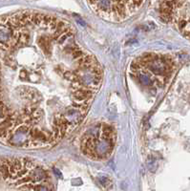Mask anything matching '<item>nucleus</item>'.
Wrapping results in <instances>:
<instances>
[{
  "label": "nucleus",
  "instance_id": "f257e3e1",
  "mask_svg": "<svg viewBox=\"0 0 190 191\" xmlns=\"http://www.w3.org/2000/svg\"><path fill=\"white\" fill-rule=\"evenodd\" d=\"M102 83L70 22L35 12L0 17V142L55 146L84 121Z\"/></svg>",
  "mask_w": 190,
  "mask_h": 191
},
{
  "label": "nucleus",
  "instance_id": "f03ea898",
  "mask_svg": "<svg viewBox=\"0 0 190 191\" xmlns=\"http://www.w3.org/2000/svg\"><path fill=\"white\" fill-rule=\"evenodd\" d=\"M0 189L51 190L50 173L35 161L18 158H0Z\"/></svg>",
  "mask_w": 190,
  "mask_h": 191
},
{
  "label": "nucleus",
  "instance_id": "7ed1b4c3",
  "mask_svg": "<svg viewBox=\"0 0 190 191\" xmlns=\"http://www.w3.org/2000/svg\"><path fill=\"white\" fill-rule=\"evenodd\" d=\"M116 142L113 126L104 122L91 127L83 135L80 142L82 153L94 161H102L111 155Z\"/></svg>",
  "mask_w": 190,
  "mask_h": 191
}]
</instances>
